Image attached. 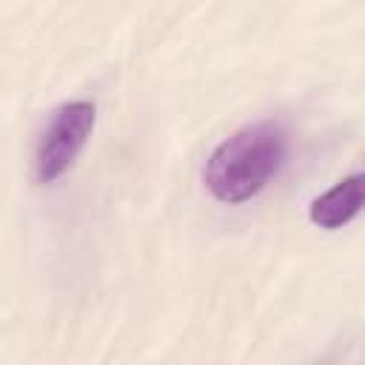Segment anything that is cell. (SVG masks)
I'll return each mask as SVG.
<instances>
[{"label":"cell","mask_w":365,"mask_h":365,"mask_svg":"<svg viewBox=\"0 0 365 365\" xmlns=\"http://www.w3.org/2000/svg\"><path fill=\"white\" fill-rule=\"evenodd\" d=\"M288 140L282 125L265 120L225 137L208 157L202 180L220 202H245L257 197L282 168Z\"/></svg>","instance_id":"1"},{"label":"cell","mask_w":365,"mask_h":365,"mask_svg":"<svg viewBox=\"0 0 365 365\" xmlns=\"http://www.w3.org/2000/svg\"><path fill=\"white\" fill-rule=\"evenodd\" d=\"M94 128V103L71 100L51 111L34 148V180L54 182L71 168Z\"/></svg>","instance_id":"2"},{"label":"cell","mask_w":365,"mask_h":365,"mask_svg":"<svg viewBox=\"0 0 365 365\" xmlns=\"http://www.w3.org/2000/svg\"><path fill=\"white\" fill-rule=\"evenodd\" d=\"M359 208H362V174H351L339 180L334 188H328L325 194H319L311 202L308 217L314 225L334 231L351 222L359 214Z\"/></svg>","instance_id":"3"}]
</instances>
